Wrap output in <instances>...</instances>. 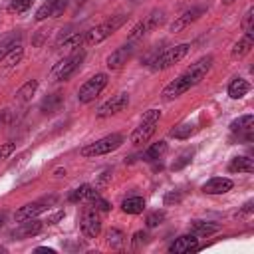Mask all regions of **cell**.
Returning <instances> with one entry per match:
<instances>
[{"label":"cell","instance_id":"cell-34","mask_svg":"<svg viewBox=\"0 0 254 254\" xmlns=\"http://www.w3.org/2000/svg\"><path fill=\"white\" fill-rule=\"evenodd\" d=\"M149 32V28H147V24H145V20H141L139 24H135L133 28H131V32H129V42H135V40H139L141 36H145Z\"/></svg>","mask_w":254,"mask_h":254},{"label":"cell","instance_id":"cell-6","mask_svg":"<svg viewBox=\"0 0 254 254\" xmlns=\"http://www.w3.org/2000/svg\"><path fill=\"white\" fill-rule=\"evenodd\" d=\"M79 226H81V232H83L87 238L99 236V232H101V218H99V214H97V210H95L93 206H87V208L81 212Z\"/></svg>","mask_w":254,"mask_h":254},{"label":"cell","instance_id":"cell-45","mask_svg":"<svg viewBox=\"0 0 254 254\" xmlns=\"http://www.w3.org/2000/svg\"><path fill=\"white\" fill-rule=\"evenodd\" d=\"M64 216H65V212H64V210H60V212H56V214L48 216V220H46V222H48V224H56V222H58V220H62Z\"/></svg>","mask_w":254,"mask_h":254},{"label":"cell","instance_id":"cell-11","mask_svg":"<svg viewBox=\"0 0 254 254\" xmlns=\"http://www.w3.org/2000/svg\"><path fill=\"white\" fill-rule=\"evenodd\" d=\"M212 56H204V58H200V60H196L194 64H190V67H187V75L194 81V85L196 83H200L202 81V77L210 71V67H212Z\"/></svg>","mask_w":254,"mask_h":254},{"label":"cell","instance_id":"cell-4","mask_svg":"<svg viewBox=\"0 0 254 254\" xmlns=\"http://www.w3.org/2000/svg\"><path fill=\"white\" fill-rule=\"evenodd\" d=\"M189 48H190L189 44H179V46H173V48L165 50V52L159 54V56L155 58V62L151 64L153 69H167V67L179 64V62L189 54Z\"/></svg>","mask_w":254,"mask_h":254},{"label":"cell","instance_id":"cell-43","mask_svg":"<svg viewBox=\"0 0 254 254\" xmlns=\"http://www.w3.org/2000/svg\"><path fill=\"white\" fill-rule=\"evenodd\" d=\"M147 238H149L147 232H143V230L135 232V234H133V240H131V242H133V248H139L141 244H147Z\"/></svg>","mask_w":254,"mask_h":254},{"label":"cell","instance_id":"cell-16","mask_svg":"<svg viewBox=\"0 0 254 254\" xmlns=\"http://www.w3.org/2000/svg\"><path fill=\"white\" fill-rule=\"evenodd\" d=\"M252 129H254V117L252 115H242L230 123V131L242 135L246 141H252Z\"/></svg>","mask_w":254,"mask_h":254},{"label":"cell","instance_id":"cell-33","mask_svg":"<svg viewBox=\"0 0 254 254\" xmlns=\"http://www.w3.org/2000/svg\"><path fill=\"white\" fill-rule=\"evenodd\" d=\"M32 2H34V0H12V2L8 4V12H10V14H24V12L30 10Z\"/></svg>","mask_w":254,"mask_h":254},{"label":"cell","instance_id":"cell-27","mask_svg":"<svg viewBox=\"0 0 254 254\" xmlns=\"http://www.w3.org/2000/svg\"><path fill=\"white\" fill-rule=\"evenodd\" d=\"M60 107H62V95L60 93H50L48 97H44V101L40 105V109L44 113H56V111H60Z\"/></svg>","mask_w":254,"mask_h":254},{"label":"cell","instance_id":"cell-13","mask_svg":"<svg viewBox=\"0 0 254 254\" xmlns=\"http://www.w3.org/2000/svg\"><path fill=\"white\" fill-rule=\"evenodd\" d=\"M65 10V0H46L38 12H36V20L42 22L46 18H54V16H60L62 12Z\"/></svg>","mask_w":254,"mask_h":254},{"label":"cell","instance_id":"cell-21","mask_svg":"<svg viewBox=\"0 0 254 254\" xmlns=\"http://www.w3.org/2000/svg\"><path fill=\"white\" fill-rule=\"evenodd\" d=\"M248 91H250V83H248L246 79H242V77H234V79L230 81V85H228V95H230L232 99H240V97H244Z\"/></svg>","mask_w":254,"mask_h":254},{"label":"cell","instance_id":"cell-38","mask_svg":"<svg viewBox=\"0 0 254 254\" xmlns=\"http://www.w3.org/2000/svg\"><path fill=\"white\" fill-rule=\"evenodd\" d=\"M163 220H165V212L155 210V212H151V214L147 216V220H145V222H147V226H149V228H155V226H159Z\"/></svg>","mask_w":254,"mask_h":254},{"label":"cell","instance_id":"cell-12","mask_svg":"<svg viewBox=\"0 0 254 254\" xmlns=\"http://www.w3.org/2000/svg\"><path fill=\"white\" fill-rule=\"evenodd\" d=\"M202 12H204L202 6H194V8L187 10V12H183V14L169 26V30H171V32H181V30H185L189 24H192L194 20H198V18L202 16Z\"/></svg>","mask_w":254,"mask_h":254},{"label":"cell","instance_id":"cell-10","mask_svg":"<svg viewBox=\"0 0 254 254\" xmlns=\"http://www.w3.org/2000/svg\"><path fill=\"white\" fill-rule=\"evenodd\" d=\"M133 52H135V46H133V44H125V46L117 48L115 52H111V54L107 56V67H109V69H119V67H123V65L129 62V58L133 56Z\"/></svg>","mask_w":254,"mask_h":254},{"label":"cell","instance_id":"cell-8","mask_svg":"<svg viewBox=\"0 0 254 254\" xmlns=\"http://www.w3.org/2000/svg\"><path fill=\"white\" fill-rule=\"evenodd\" d=\"M194 85V81L187 75V73H183V75H179L175 81H171L165 89H163V99H167V101H171V99H177L179 95H183V93H187L190 87Z\"/></svg>","mask_w":254,"mask_h":254},{"label":"cell","instance_id":"cell-48","mask_svg":"<svg viewBox=\"0 0 254 254\" xmlns=\"http://www.w3.org/2000/svg\"><path fill=\"white\" fill-rule=\"evenodd\" d=\"M222 2H224V4H230V2H234V0H222Z\"/></svg>","mask_w":254,"mask_h":254},{"label":"cell","instance_id":"cell-15","mask_svg":"<svg viewBox=\"0 0 254 254\" xmlns=\"http://www.w3.org/2000/svg\"><path fill=\"white\" fill-rule=\"evenodd\" d=\"M42 228H44V224H42L40 220H36V218H28V220H22V224L12 232V236L18 238V240H22V238H32V236L40 234Z\"/></svg>","mask_w":254,"mask_h":254},{"label":"cell","instance_id":"cell-44","mask_svg":"<svg viewBox=\"0 0 254 254\" xmlns=\"http://www.w3.org/2000/svg\"><path fill=\"white\" fill-rule=\"evenodd\" d=\"M10 119H12V111L10 109H2L0 111V129H4L10 123Z\"/></svg>","mask_w":254,"mask_h":254},{"label":"cell","instance_id":"cell-35","mask_svg":"<svg viewBox=\"0 0 254 254\" xmlns=\"http://www.w3.org/2000/svg\"><path fill=\"white\" fill-rule=\"evenodd\" d=\"M190 161H192V151H185V153H181L179 159L171 165V169H173V171H179V169H183L185 165H189Z\"/></svg>","mask_w":254,"mask_h":254},{"label":"cell","instance_id":"cell-2","mask_svg":"<svg viewBox=\"0 0 254 254\" xmlns=\"http://www.w3.org/2000/svg\"><path fill=\"white\" fill-rule=\"evenodd\" d=\"M83 58H85V52H75V54L64 58L62 62H58V64L54 65L52 73H50L52 79H54V81H65V79H69V77L77 71V67L81 65Z\"/></svg>","mask_w":254,"mask_h":254},{"label":"cell","instance_id":"cell-37","mask_svg":"<svg viewBox=\"0 0 254 254\" xmlns=\"http://www.w3.org/2000/svg\"><path fill=\"white\" fill-rule=\"evenodd\" d=\"M91 206H93L97 212H109V210H111V204H109L105 198H101L99 194H97L95 198H91Z\"/></svg>","mask_w":254,"mask_h":254},{"label":"cell","instance_id":"cell-17","mask_svg":"<svg viewBox=\"0 0 254 254\" xmlns=\"http://www.w3.org/2000/svg\"><path fill=\"white\" fill-rule=\"evenodd\" d=\"M196 236L194 234H185V236H179L173 244H171V252L173 254H185V252H190V250H196L198 244H196Z\"/></svg>","mask_w":254,"mask_h":254},{"label":"cell","instance_id":"cell-31","mask_svg":"<svg viewBox=\"0 0 254 254\" xmlns=\"http://www.w3.org/2000/svg\"><path fill=\"white\" fill-rule=\"evenodd\" d=\"M163 20H165V12H163V10H153V12L145 18V24H147L149 30H155V28H159V26L163 24Z\"/></svg>","mask_w":254,"mask_h":254},{"label":"cell","instance_id":"cell-41","mask_svg":"<svg viewBox=\"0 0 254 254\" xmlns=\"http://www.w3.org/2000/svg\"><path fill=\"white\" fill-rule=\"evenodd\" d=\"M183 200V190H169L165 194V204H177Z\"/></svg>","mask_w":254,"mask_h":254},{"label":"cell","instance_id":"cell-28","mask_svg":"<svg viewBox=\"0 0 254 254\" xmlns=\"http://www.w3.org/2000/svg\"><path fill=\"white\" fill-rule=\"evenodd\" d=\"M194 131H196V125L194 123H181L175 129H171L169 135L175 137V139H189L190 135H194Z\"/></svg>","mask_w":254,"mask_h":254},{"label":"cell","instance_id":"cell-36","mask_svg":"<svg viewBox=\"0 0 254 254\" xmlns=\"http://www.w3.org/2000/svg\"><path fill=\"white\" fill-rule=\"evenodd\" d=\"M16 46H20V40L18 38H10V40H6L4 44H0V62L6 58V54L10 52V50H14Z\"/></svg>","mask_w":254,"mask_h":254},{"label":"cell","instance_id":"cell-19","mask_svg":"<svg viewBox=\"0 0 254 254\" xmlns=\"http://www.w3.org/2000/svg\"><path fill=\"white\" fill-rule=\"evenodd\" d=\"M218 224L214 222H206V220H192L190 222V234H194L196 238H204V236H210L214 232H218Z\"/></svg>","mask_w":254,"mask_h":254},{"label":"cell","instance_id":"cell-25","mask_svg":"<svg viewBox=\"0 0 254 254\" xmlns=\"http://www.w3.org/2000/svg\"><path fill=\"white\" fill-rule=\"evenodd\" d=\"M143 208H145L143 196H127L121 202V210L127 214H139V212H143Z\"/></svg>","mask_w":254,"mask_h":254},{"label":"cell","instance_id":"cell-1","mask_svg":"<svg viewBox=\"0 0 254 254\" xmlns=\"http://www.w3.org/2000/svg\"><path fill=\"white\" fill-rule=\"evenodd\" d=\"M127 18H129V16H125V14H117V16H111L109 20H105L103 24H99V26L87 30V32H85V44H89V46L101 44V42L107 40L113 32H117V30L127 22Z\"/></svg>","mask_w":254,"mask_h":254},{"label":"cell","instance_id":"cell-22","mask_svg":"<svg viewBox=\"0 0 254 254\" xmlns=\"http://www.w3.org/2000/svg\"><path fill=\"white\" fill-rule=\"evenodd\" d=\"M228 171L230 173H252L254 171V161L250 157H234L228 165Z\"/></svg>","mask_w":254,"mask_h":254},{"label":"cell","instance_id":"cell-32","mask_svg":"<svg viewBox=\"0 0 254 254\" xmlns=\"http://www.w3.org/2000/svg\"><path fill=\"white\" fill-rule=\"evenodd\" d=\"M123 242H125V234H123L121 230L111 228V230L107 232V244H109L111 248H121Z\"/></svg>","mask_w":254,"mask_h":254},{"label":"cell","instance_id":"cell-30","mask_svg":"<svg viewBox=\"0 0 254 254\" xmlns=\"http://www.w3.org/2000/svg\"><path fill=\"white\" fill-rule=\"evenodd\" d=\"M22 56H24V50H22V46H16L14 50H10L8 54H6V58L0 62V65L2 67H14L20 60H22Z\"/></svg>","mask_w":254,"mask_h":254},{"label":"cell","instance_id":"cell-49","mask_svg":"<svg viewBox=\"0 0 254 254\" xmlns=\"http://www.w3.org/2000/svg\"><path fill=\"white\" fill-rule=\"evenodd\" d=\"M0 252H6V248H2V246H0Z\"/></svg>","mask_w":254,"mask_h":254},{"label":"cell","instance_id":"cell-3","mask_svg":"<svg viewBox=\"0 0 254 254\" xmlns=\"http://www.w3.org/2000/svg\"><path fill=\"white\" fill-rule=\"evenodd\" d=\"M121 143H123V137H121L119 133H113V135H107V137H103V139H99V141H95V143L83 147V149H81V155H83V157H99V155H107V153L119 149Z\"/></svg>","mask_w":254,"mask_h":254},{"label":"cell","instance_id":"cell-47","mask_svg":"<svg viewBox=\"0 0 254 254\" xmlns=\"http://www.w3.org/2000/svg\"><path fill=\"white\" fill-rule=\"evenodd\" d=\"M4 218H6V214H4V212H2V214H0V228H2V226H4Z\"/></svg>","mask_w":254,"mask_h":254},{"label":"cell","instance_id":"cell-46","mask_svg":"<svg viewBox=\"0 0 254 254\" xmlns=\"http://www.w3.org/2000/svg\"><path fill=\"white\" fill-rule=\"evenodd\" d=\"M36 252H48V254H56L54 248H36Z\"/></svg>","mask_w":254,"mask_h":254},{"label":"cell","instance_id":"cell-7","mask_svg":"<svg viewBox=\"0 0 254 254\" xmlns=\"http://www.w3.org/2000/svg\"><path fill=\"white\" fill-rule=\"evenodd\" d=\"M52 202H54V196L52 198H44V200H36V202H28V204L20 206L14 212V220L22 222V220H28V218H36L38 214H42L44 210H48V206Z\"/></svg>","mask_w":254,"mask_h":254},{"label":"cell","instance_id":"cell-9","mask_svg":"<svg viewBox=\"0 0 254 254\" xmlns=\"http://www.w3.org/2000/svg\"><path fill=\"white\" fill-rule=\"evenodd\" d=\"M127 105H129V95H127V93H117V95H113L111 99H107V101L97 109V117H101V119L111 117V115L123 111Z\"/></svg>","mask_w":254,"mask_h":254},{"label":"cell","instance_id":"cell-23","mask_svg":"<svg viewBox=\"0 0 254 254\" xmlns=\"http://www.w3.org/2000/svg\"><path fill=\"white\" fill-rule=\"evenodd\" d=\"M83 42H85V34L73 32V34H67L65 38H62L60 44H58V48H60V50H77Z\"/></svg>","mask_w":254,"mask_h":254},{"label":"cell","instance_id":"cell-39","mask_svg":"<svg viewBox=\"0 0 254 254\" xmlns=\"http://www.w3.org/2000/svg\"><path fill=\"white\" fill-rule=\"evenodd\" d=\"M159 119H161V111L159 109H149V111H145L143 113V123H159Z\"/></svg>","mask_w":254,"mask_h":254},{"label":"cell","instance_id":"cell-20","mask_svg":"<svg viewBox=\"0 0 254 254\" xmlns=\"http://www.w3.org/2000/svg\"><path fill=\"white\" fill-rule=\"evenodd\" d=\"M252 46H254V32H246L234 46H232V58H242V56H246L250 50H252Z\"/></svg>","mask_w":254,"mask_h":254},{"label":"cell","instance_id":"cell-42","mask_svg":"<svg viewBox=\"0 0 254 254\" xmlns=\"http://www.w3.org/2000/svg\"><path fill=\"white\" fill-rule=\"evenodd\" d=\"M14 149H16V145L12 143V141H8V143H2L0 145V161H6L12 153H14Z\"/></svg>","mask_w":254,"mask_h":254},{"label":"cell","instance_id":"cell-18","mask_svg":"<svg viewBox=\"0 0 254 254\" xmlns=\"http://www.w3.org/2000/svg\"><path fill=\"white\" fill-rule=\"evenodd\" d=\"M155 129H157V123H143V121H141V125L131 133V143H133V145H143V143H147V141L153 137Z\"/></svg>","mask_w":254,"mask_h":254},{"label":"cell","instance_id":"cell-26","mask_svg":"<svg viewBox=\"0 0 254 254\" xmlns=\"http://www.w3.org/2000/svg\"><path fill=\"white\" fill-rule=\"evenodd\" d=\"M36 89H38V81H36V79L26 81V83L16 91V101H20V103L30 101V99H32V95L36 93Z\"/></svg>","mask_w":254,"mask_h":254},{"label":"cell","instance_id":"cell-14","mask_svg":"<svg viewBox=\"0 0 254 254\" xmlns=\"http://www.w3.org/2000/svg\"><path fill=\"white\" fill-rule=\"evenodd\" d=\"M232 187H234V183L230 179H226V177H214V179H210V181H206L202 185V192L204 194H224Z\"/></svg>","mask_w":254,"mask_h":254},{"label":"cell","instance_id":"cell-24","mask_svg":"<svg viewBox=\"0 0 254 254\" xmlns=\"http://www.w3.org/2000/svg\"><path fill=\"white\" fill-rule=\"evenodd\" d=\"M99 192L91 187V185H81V187H77L75 190H71V194H69V200L71 202H79V200H91V198H95Z\"/></svg>","mask_w":254,"mask_h":254},{"label":"cell","instance_id":"cell-40","mask_svg":"<svg viewBox=\"0 0 254 254\" xmlns=\"http://www.w3.org/2000/svg\"><path fill=\"white\" fill-rule=\"evenodd\" d=\"M252 18H254V8H248L246 14H244V18H242V28H244V32H254V28H252Z\"/></svg>","mask_w":254,"mask_h":254},{"label":"cell","instance_id":"cell-5","mask_svg":"<svg viewBox=\"0 0 254 254\" xmlns=\"http://www.w3.org/2000/svg\"><path fill=\"white\" fill-rule=\"evenodd\" d=\"M105 85H107V73H95L93 77H89V79L79 87V91H77L79 103H89V101H93V99L103 91Z\"/></svg>","mask_w":254,"mask_h":254},{"label":"cell","instance_id":"cell-29","mask_svg":"<svg viewBox=\"0 0 254 254\" xmlns=\"http://www.w3.org/2000/svg\"><path fill=\"white\" fill-rule=\"evenodd\" d=\"M165 153H167V143H165V141H157V143H153V145L145 151L143 157H145L147 161H157V159H161Z\"/></svg>","mask_w":254,"mask_h":254}]
</instances>
